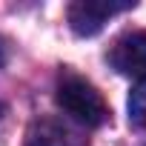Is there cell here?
<instances>
[{
    "mask_svg": "<svg viewBox=\"0 0 146 146\" xmlns=\"http://www.w3.org/2000/svg\"><path fill=\"white\" fill-rule=\"evenodd\" d=\"M135 9V0H78L66 12V20L78 37H95L115 15Z\"/></svg>",
    "mask_w": 146,
    "mask_h": 146,
    "instance_id": "2",
    "label": "cell"
},
{
    "mask_svg": "<svg viewBox=\"0 0 146 146\" xmlns=\"http://www.w3.org/2000/svg\"><path fill=\"white\" fill-rule=\"evenodd\" d=\"M3 115H6V106H3V103H0V117H3Z\"/></svg>",
    "mask_w": 146,
    "mask_h": 146,
    "instance_id": "6",
    "label": "cell"
},
{
    "mask_svg": "<svg viewBox=\"0 0 146 146\" xmlns=\"http://www.w3.org/2000/svg\"><path fill=\"white\" fill-rule=\"evenodd\" d=\"M26 146H83V140L66 129L57 120H35L29 135H26Z\"/></svg>",
    "mask_w": 146,
    "mask_h": 146,
    "instance_id": "4",
    "label": "cell"
},
{
    "mask_svg": "<svg viewBox=\"0 0 146 146\" xmlns=\"http://www.w3.org/2000/svg\"><path fill=\"white\" fill-rule=\"evenodd\" d=\"M106 60H109V66L117 75L143 80L146 78V32L143 29H132V32L120 35L112 43Z\"/></svg>",
    "mask_w": 146,
    "mask_h": 146,
    "instance_id": "3",
    "label": "cell"
},
{
    "mask_svg": "<svg viewBox=\"0 0 146 146\" xmlns=\"http://www.w3.org/2000/svg\"><path fill=\"white\" fill-rule=\"evenodd\" d=\"M129 123L135 129L146 126V78L135 80V86L129 92Z\"/></svg>",
    "mask_w": 146,
    "mask_h": 146,
    "instance_id": "5",
    "label": "cell"
},
{
    "mask_svg": "<svg viewBox=\"0 0 146 146\" xmlns=\"http://www.w3.org/2000/svg\"><path fill=\"white\" fill-rule=\"evenodd\" d=\"M54 98H57V106H60L72 120H78V123H83V126H89V129L100 126V123L109 117V109H106L100 92H98L89 80L72 75V72H63V75H60V80H57V95H54Z\"/></svg>",
    "mask_w": 146,
    "mask_h": 146,
    "instance_id": "1",
    "label": "cell"
}]
</instances>
